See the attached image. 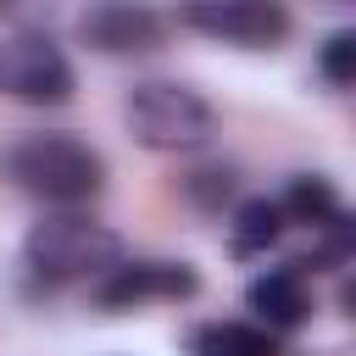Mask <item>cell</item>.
<instances>
[{
	"mask_svg": "<svg viewBox=\"0 0 356 356\" xmlns=\"http://www.w3.org/2000/svg\"><path fill=\"white\" fill-rule=\"evenodd\" d=\"M122 122H128V134H134L145 150H161V156L200 150V145H211V134H217V111H211L189 83H167V78L134 83V89H128V106H122Z\"/></svg>",
	"mask_w": 356,
	"mask_h": 356,
	"instance_id": "cell-3",
	"label": "cell"
},
{
	"mask_svg": "<svg viewBox=\"0 0 356 356\" xmlns=\"http://www.w3.org/2000/svg\"><path fill=\"white\" fill-rule=\"evenodd\" d=\"M317 67H323V78H328L334 89H350V83H356V33H350V28L328 33V44H323Z\"/></svg>",
	"mask_w": 356,
	"mask_h": 356,
	"instance_id": "cell-12",
	"label": "cell"
},
{
	"mask_svg": "<svg viewBox=\"0 0 356 356\" xmlns=\"http://www.w3.org/2000/svg\"><path fill=\"white\" fill-rule=\"evenodd\" d=\"M178 22L234 50H278L289 39L284 0H178Z\"/></svg>",
	"mask_w": 356,
	"mask_h": 356,
	"instance_id": "cell-5",
	"label": "cell"
},
{
	"mask_svg": "<svg viewBox=\"0 0 356 356\" xmlns=\"http://www.w3.org/2000/svg\"><path fill=\"white\" fill-rule=\"evenodd\" d=\"M245 306L256 312L261 328L284 334V328H300L312 317V289H306V273L289 261V267H267L245 284Z\"/></svg>",
	"mask_w": 356,
	"mask_h": 356,
	"instance_id": "cell-8",
	"label": "cell"
},
{
	"mask_svg": "<svg viewBox=\"0 0 356 356\" xmlns=\"http://www.w3.org/2000/svg\"><path fill=\"white\" fill-rule=\"evenodd\" d=\"M6 172L17 178L22 195L44 200V206H83L106 189V161L89 139L78 134H28L11 145Z\"/></svg>",
	"mask_w": 356,
	"mask_h": 356,
	"instance_id": "cell-1",
	"label": "cell"
},
{
	"mask_svg": "<svg viewBox=\"0 0 356 356\" xmlns=\"http://www.w3.org/2000/svg\"><path fill=\"white\" fill-rule=\"evenodd\" d=\"M78 39L100 56H150L167 39V22L145 0H95L78 17Z\"/></svg>",
	"mask_w": 356,
	"mask_h": 356,
	"instance_id": "cell-7",
	"label": "cell"
},
{
	"mask_svg": "<svg viewBox=\"0 0 356 356\" xmlns=\"http://www.w3.org/2000/svg\"><path fill=\"white\" fill-rule=\"evenodd\" d=\"M117 261H122L117 228H106L95 217H78V211L39 217L22 234V267L39 284H83V278H100Z\"/></svg>",
	"mask_w": 356,
	"mask_h": 356,
	"instance_id": "cell-2",
	"label": "cell"
},
{
	"mask_svg": "<svg viewBox=\"0 0 356 356\" xmlns=\"http://www.w3.org/2000/svg\"><path fill=\"white\" fill-rule=\"evenodd\" d=\"M228 195H234V172H222V167H206L189 178V200H200V206H222Z\"/></svg>",
	"mask_w": 356,
	"mask_h": 356,
	"instance_id": "cell-13",
	"label": "cell"
},
{
	"mask_svg": "<svg viewBox=\"0 0 356 356\" xmlns=\"http://www.w3.org/2000/svg\"><path fill=\"white\" fill-rule=\"evenodd\" d=\"M78 89V72L67 50L44 33H11L0 39V95L22 106H67Z\"/></svg>",
	"mask_w": 356,
	"mask_h": 356,
	"instance_id": "cell-4",
	"label": "cell"
},
{
	"mask_svg": "<svg viewBox=\"0 0 356 356\" xmlns=\"http://www.w3.org/2000/svg\"><path fill=\"white\" fill-rule=\"evenodd\" d=\"M278 239H284V211H278V200L250 195V200L234 206V222H228L234 256H261V250H273Z\"/></svg>",
	"mask_w": 356,
	"mask_h": 356,
	"instance_id": "cell-10",
	"label": "cell"
},
{
	"mask_svg": "<svg viewBox=\"0 0 356 356\" xmlns=\"http://www.w3.org/2000/svg\"><path fill=\"white\" fill-rule=\"evenodd\" d=\"M195 356H278V334L261 323H206L195 328Z\"/></svg>",
	"mask_w": 356,
	"mask_h": 356,
	"instance_id": "cell-11",
	"label": "cell"
},
{
	"mask_svg": "<svg viewBox=\"0 0 356 356\" xmlns=\"http://www.w3.org/2000/svg\"><path fill=\"white\" fill-rule=\"evenodd\" d=\"M317 6H334V11H345V6H350V0H317Z\"/></svg>",
	"mask_w": 356,
	"mask_h": 356,
	"instance_id": "cell-14",
	"label": "cell"
},
{
	"mask_svg": "<svg viewBox=\"0 0 356 356\" xmlns=\"http://www.w3.org/2000/svg\"><path fill=\"white\" fill-rule=\"evenodd\" d=\"M195 289H200V273L189 261H117L95 278V306L134 312L156 300H189Z\"/></svg>",
	"mask_w": 356,
	"mask_h": 356,
	"instance_id": "cell-6",
	"label": "cell"
},
{
	"mask_svg": "<svg viewBox=\"0 0 356 356\" xmlns=\"http://www.w3.org/2000/svg\"><path fill=\"white\" fill-rule=\"evenodd\" d=\"M278 211H284V222H306V228H334V222H345V200H339V189H334L328 178H317V172L289 178Z\"/></svg>",
	"mask_w": 356,
	"mask_h": 356,
	"instance_id": "cell-9",
	"label": "cell"
}]
</instances>
